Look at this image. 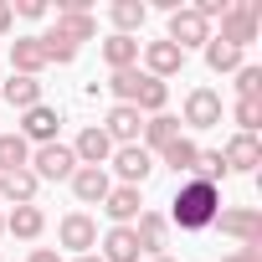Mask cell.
Instances as JSON below:
<instances>
[{"label":"cell","instance_id":"cell-1","mask_svg":"<svg viewBox=\"0 0 262 262\" xmlns=\"http://www.w3.org/2000/svg\"><path fill=\"white\" fill-rule=\"evenodd\" d=\"M216 216H221V190L206 180H180V190L170 201V221L180 231H211Z\"/></svg>","mask_w":262,"mask_h":262},{"label":"cell","instance_id":"cell-27","mask_svg":"<svg viewBox=\"0 0 262 262\" xmlns=\"http://www.w3.org/2000/svg\"><path fill=\"white\" fill-rule=\"evenodd\" d=\"M31 165V144L21 134H0V175H16Z\"/></svg>","mask_w":262,"mask_h":262},{"label":"cell","instance_id":"cell-41","mask_svg":"<svg viewBox=\"0 0 262 262\" xmlns=\"http://www.w3.org/2000/svg\"><path fill=\"white\" fill-rule=\"evenodd\" d=\"M149 262H175V257H149Z\"/></svg>","mask_w":262,"mask_h":262},{"label":"cell","instance_id":"cell-12","mask_svg":"<svg viewBox=\"0 0 262 262\" xmlns=\"http://www.w3.org/2000/svg\"><path fill=\"white\" fill-rule=\"evenodd\" d=\"M221 165H226V175H231V170H236V175H252V170L262 165V144H257V134H231L226 149H221Z\"/></svg>","mask_w":262,"mask_h":262},{"label":"cell","instance_id":"cell-16","mask_svg":"<svg viewBox=\"0 0 262 262\" xmlns=\"http://www.w3.org/2000/svg\"><path fill=\"white\" fill-rule=\"evenodd\" d=\"M165 231H170V221H165L160 211H139L134 236H139V252H144V257H165Z\"/></svg>","mask_w":262,"mask_h":262},{"label":"cell","instance_id":"cell-14","mask_svg":"<svg viewBox=\"0 0 262 262\" xmlns=\"http://www.w3.org/2000/svg\"><path fill=\"white\" fill-rule=\"evenodd\" d=\"M139 211H144V201H139V190H134V185H113V190H108V201H103V216H108L113 226H134V221H139Z\"/></svg>","mask_w":262,"mask_h":262},{"label":"cell","instance_id":"cell-10","mask_svg":"<svg viewBox=\"0 0 262 262\" xmlns=\"http://www.w3.org/2000/svg\"><path fill=\"white\" fill-rule=\"evenodd\" d=\"M180 123H190V128H216V123H221V93H216V88H190Z\"/></svg>","mask_w":262,"mask_h":262},{"label":"cell","instance_id":"cell-26","mask_svg":"<svg viewBox=\"0 0 262 262\" xmlns=\"http://www.w3.org/2000/svg\"><path fill=\"white\" fill-rule=\"evenodd\" d=\"M103 62H108V72H128V67L139 62V41H134V36H118V31H113V36L103 41Z\"/></svg>","mask_w":262,"mask_h":262},{"label":"cell","instance_id":"cell-21","mask_svg":"<svg viewBox=\"0 0 262 262\" xmlns=\"http://www.w3.org/2000/svg\"><path fill=\"white\" fill-rule=\"evenodd\" d=\"M36 190H41V180H36L31 170L0 175V201H6V206H36Z\"/></svg>","mask_w":262,"mask_h":262},{"label":"cell","instance_id":"cell-29","mask_svg":"<svg viewBox=\"0 0 262 262\" xmlns=\"http://www.w3.org/2000/svg\"><path fill=\"white\" fill-rule=\"evenodd\" d=\"M139 82H144V72H139V67H128V72H113L103 88H108L118 103H128V108H134V98H139Z\"/></svg>","mask_w":262,"mask_h":262},{"label":"cell","instance_id":"cell-15","mask_svg":"<svg viewBox=\"0 0 262 262\" xmlns=\"http://www.w3.org/2000/svg\"><path fill=\"white\" fill-rule=\"evenodd\" d=\"M72 155H77V165H103V170H108V160H113V139L103 134L98 123H88L82 134H77V144H72Z\"/></svg>","mask_w":262,"mask_h":262},{"label":"cell","instance_id":"cell-32","mask_svg":"<svg viewBox=\"0 0 262 262\" xmlns=\"http://www.w3.org/2000/svg\"><path fill=\"white\" fill-rule=\"evenodd\" d=\"M190 180H206V185H216V190H221V180H226L221 149H201V160H195V175H190Z\"/></svg>","mask_w":262,"mask_h":262},{"label":"cell","instance_id":"cell-23","mask_svg":"<svg viewBox=\"0 0 262 262\" xmlns=\"http://www.w3.org/2000/svg\"><path fill=\"white\" fill-rule=\"evenodd\" d=\"M144 62H149V77L165 82V77H175V72L185 67V52L170 47V41H149V47H144Z\"/></svg>","mask_w":262,"mask_h":262},{"label":"cell","instance_id":"cell-24","mask_svg":"<svg viewBox=\"0 0 262 262\" xmlns=\"http://www.w3.org/2000/svg\"><path fill=\"white\" fill-rule=\"evenodd\" d=\"M0 103H11V108H21V113H26V108H36V103H41V82H36V77H16V72H11V82H0Z\"/></svg>","mask_w":262,"mask_h":262},{"label":"cell","instance_id":"cell-11","mask_svg":"<svg viewBox=\"0 0 262 262\" xmlns=\"http://www.w3.org/2000/svg\"><path fill=\"white\" fill-rule=\"evenodd\" d=\"M108 190H113V175H108L103 165H77V170H72V195H77L82 206H103Z\"/></svg>","mask_w":262,"mask_h":262},{"label":"cell","instance_id":"cell-20","mask_svg":"<svg viewBox=\"0 0 262 262\" xmlns=\"http://www.w3.org/2000/svg\"><path fill=\"white\" fill-rule=\"evenodd\" d=\"M6 231L21 236V242H36V236L47 231V211H41V206H11V211H6Z\"/></svg>","mask_w":262,"mask_h":262},{"label":"cell","instance_id":"cell-13","mask_svg":"<svg viewBox=\"0 0 262 262\" xmlns=\"http://www.w3.org/2000/svg\"><path fill=\"white\" fill-rule=\"evenodd\" d=\"M41 67H52L41 36H16V41H11V72H16V77H41Z\"/></svg>","mask_w":262,"mask_h":262},{"label":"cell","instance_id":"cell-38","mask_svg":"<svg viewBox=\"0 0 262 262\" xmlns=\"http://www.w3.org/2000/svg\"><path fill=\"white\" fill-rule=\"evenodd\" d=\"M11 26H16V11H11V0H0V36H6Z\"/></svg>","mask_w":262,"mask_h":262},{"label":"cell","instance_id":"cell-28","mask_svg":"<svg viewBox=\"0 0 262 262\" xmlns=\"http://www.w3.org/2000/svg\"><path fill=\"white\" fill-rule=\"evenodd\" d=\"M165 103H170V88H165L160 77H149V72H144V82H139V98H134V108L155 118V113H165Z\"/></svg>","mask_w":262,"mask_h":262},{"label":"cell","instance_id":"cell-31","mask_svg":"<svg viewBox=\"0 0 262 262\" xmlns=\"http://www.w3.org/2000/svg\"><path fill=\"white\" fill-rule=\"evenodd\" d=\"M236 103H262V67H236Z\"/></svg>","mask_w":262,"mask_h":262},{"label":"cell","instance_id":"cell-22","mask_svg":"<svg viewBox=\"0 0 262 262\" xmlns=\"http://www.w3.org/2000/svg\"><path fill=\"white\" fill-rule=\"evenodd\" d=\"M57 36L72 41V47L77 41H93L98 36V16L93 11H57Z\"/></svg>","mask_w":262,"mask_h":262},{"label":"cell","instance_id":"cell-3","mask_svg":"<svg viewBox=\"0 0 262 262\" xmlns=\"http://www.w3.org/2000/svg\"><path fill=\"white\" fill-rule=\"evenodd\" d=\"M36 180H72V170H77V155H72V144H36L31 149V165H26Z\"/></svg>","mask_w":262,"mask_h":262},{"label":"cell","instance_id":"cell-35","mask_svg":"<svg viewBox=\"0 0 262 262\" xmlns=\"http://www.w3.org/2000/svg\"><path fill=\"white\" fill-rule=\"evenodd\" d=\"M16 16H26V21H41L47 16V0H21V6H11Z\"/></svg>","mask_w":262,"mask_h":262},{"label":"cell","instance_id":"cell-2","mask_svg":"<svg viewBox=\"0 0 262 262\" xmlns=\"http://www.w3.org/2000/svg\"><path fill=\"white\" fill-rule=\"evenodd\" d=\"M257 21H262V6H257V0H231V6H226V16H221L216 41H226V47L247 52V47L257 41Z\"/></svg>","mask_w":262,"mask_h":262},{"label":"cell","instance_id":"cell-36","mask_svg":"<svg viewBox=\"0 0 262 262\" xmlns=\"http://www.w3.org/2000/svg\"><path fill=\"white\" fill-rule=\"evenodd\" d=\"M221 262H262V247H236V252L221 257Z\"/></svg>","mask_w":262,"mask_h":262},{"label":"cell","instance_id":"cell-39","mask_svg":"<svg viewBox=\"0 0 262 262\" xmlns=\"http://www.w3.org/2000/svg\"><path fill=\"white\" fill-rule=\"evenodd\" d=\"M77 262H103V257H98V252H82V257H77Z\"/></svg>","mask_w":262,"mask_h":262},{"label":"cell","instance_id":"cell-7","mask_svg":"<svg viewBox=\"0 0 262 262\" xmlns=\"http://www.w3.org/2000/svg\"><path fill=\"white\" fill-rule=\"evenodd\" d=\"M165 41L180 47V52H190V47H206V41H211V26H206L190 6H180V11H170V31H165Z\"/></svg>","mask_w":262,"mask_h":262},{"label":"cell","instance_id":"cell-33","mask_svg":"<svg viewBox=\"0 0 262 262\" xmlns=\"http://www.w3.org/2000/svg\"><path fill=\"white\" fill-rule=\"evenodd\" d=\"M231 118H236V134H257L262 128V103H236Z\"/></svg>","mask_w":262,"mask_h":262},{"label":"cell","instance_id":"cell-9","mask_svg":"<svg viewBox=\"0 0 262 262\" xmlns=\"http://www.w3.org/2000/svg\"><path fill=\"white\" fill-rule=\"evenodd\" d=\"M98 128H103V134L113 139V149H123V144H139L144 113H139V108H128V103H113V108H108V118H103Z\"/></svg>","mask_w":262,"mask_h":262},{"label":"cell","instance_id":"cell-17","mask_svg":"<svg viewBox=\"0 0 262 262\" xmlns=\"http://www.w3.org/2000/svg\"><path fill=\"white\" fill-rule=\"evenodd\" d=\"M180 139V118L175 113H155V118H144V128H139V144L149 149V155H160L165 144H175Z\"/></svg>","mask_w":262,"mask_h":262},{"label":"cell","instance_id":"cell-19","mask_svg":"<svg viewBox=\"0 0 262 262\" xmlns=\"http://www.w3.org/2000/svg\"><path fill=\"white\" fill-rule=\"evenodd\" d=\"M195 160H201V144H195V139H185V134H180L175 144H165V149H160V165H165V170H175L180 180H190V175H195Z\"/></svg>","mask_w":262,"mask_h":262},{"label":"cell","instance_id":"cell-5","mask_svg":"<svg viewBox=\"0 0 262 262\" xmlns=\"http://www.w3.org/2000/svg\"><path fill=\"white\" fill-rule=\"evenodd\" d=\"M108 165H113L118 185H134V190L155 175V155H149L144 144H123V149H113V160H108Z\"/></svg>","mask_w":262,"mask_h":262},{"label":"cell","instance_id":"cell-8","mask_svg":"<svg viewBox=\"0 0 262 262\" xmlns=\"http://www.w3.org/2000/svg\"><path fill=\"white\" fill-rule=\"evenodd\" d=\"M216 231H221V236H236L242 247H262V216H257L252 206L221 211V216H216Z\"/></svg>","mask_w":262,"mask_h":262},{"label":"cell","instance_id":"cell-34","mask_svg":"<svg viewBox=\"0 0 262 262\" xmlns=\"http://www.w3.org/2000/svg\"><path fill=\"white\" fill-rule=\"evenodd\" d=\"M41 47H47V62H57V67H67V62L77 57V47H72V41H62L57 31H47V36H41Z\"/></svg>","mask_w":262,"mask_h":262},{"label":"cell","instance_id":"cell-30","mask_svg":"<svg viewBox=\"0 0 262 262\" xmlns=\"http://www.w3.org/2000/svg\"><path fill=\"white\" fill-rule=\"evenodd\" d=\"M206 67H211V72H236V67H242V52L211 36V41H206Z\"/></svg>","mask_w":262,"mask_h":262},{"label":"cell","instance_id":"cell-4","mask_svg":"<svg viewBox=\"0 0 262 262\" xmlns=\"http://www.w3.org/2000/svg\"><path fill=\"white\" fill-rule=\"evenodd\" d=\"M57 242H62L72 257H82V252H98V221H93L88 211H67V216L57 221Z\"/></svg>","mask_w":262,"mask_h":262},{"label":"cell","instance_id":"cell-6","mask_svg":"<svg viewBox=\"0 0 262 262\" xmlns=\"http://www.w3.org/2000/svg\"><path fill=\"white\" fill-rule=\"evenodd\" d=\"M57 128H62V108L36 103V108L21 113V128H16V134H21L26 144H57Z\"/></svg>","mask_w":262,"mask_h":262},{"label":"cell","instance_id":"cell-40","mask_svg":"<svg viewBox=\"0 0 262 262\" xmlns=\"http://www.w3.org/2000/svg\"><path fill=\"white\" fill-rule=\"evenodd\" d=\"M0 236H6V211H0Z\"/></svg>","mask_w":262,"mask_h":262},{"label":"cell","instance_id":"cell-37","mask_svg":"<svg viewBox=\"0 0 262 262\" xmlns=\"http://www.w3.org/2000/svg\"><path fill=\"white\" fill-rule=\"evenodd\" d=\"M26 262H62V252H57V247H31Z\"/></svg>","mask_w":262,"mask_h":262},{"label":"cell","instance_id":"cell-25","mask_svg":"<svg viewBox=\"0 0 262 262\" xmlns=\"http://www.w3.org/2000/svg\"><path fill=\"white\" fill-rule=\"evenodd\" d=\"M144 16H149L144 0H113V6H108V21H113L118 36H134V31L144 26Z\"/></svg>","mask_w":262,"mask_h":262},{"label":"cell","instance_id":"cell-18","mask_svg":"<svg viewBox=\"0 0 262 262\" xmlns=\"http://www.w3.org/2000/svg\"><path fill=\"white\" fill-rule=\"evenodd\" d=\"M98 257H103V262H139V236H134V226H108Z\"/></svg>","mask_w":262,"mask_h":262}]
</instances>
